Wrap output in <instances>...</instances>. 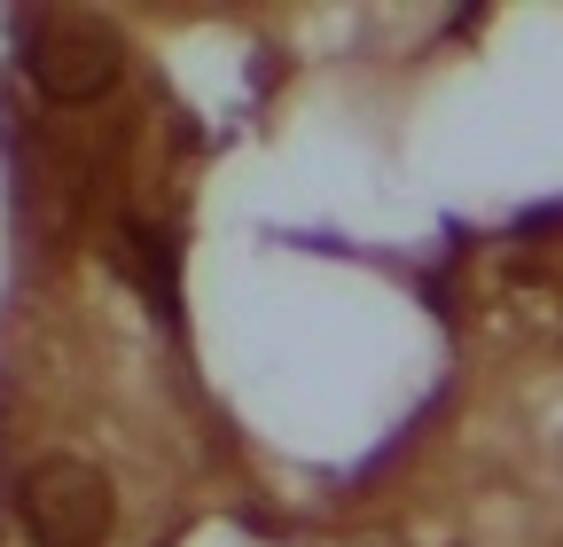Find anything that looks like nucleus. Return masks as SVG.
<instances>
[{
  "mask_svg": "<svg viewBox=\"0 0 563 547\" xmlns=\"http://www.w3.org/2000/svg\"><path fill=\"white\" fill-rule=\"evenodd\" d=\"M16 516L40 547H102L110 532V477L79 454H47L24 469L16 485Z\"/></svg>",
  "mask_w": 563,
  "mask_h": 547,
  "instance_id": "f257e3e1",
  "label": "nucleus"
},
{
  "mask_svg": "<svg viewBox=\"0 0 563 547\" xmlns=\"http://www.w3.org/2000/svg\"><path fill=\"white\" fill-rule=\"evenodd\" d=\"M24 71L47 102L79 110V102H102L118 87V40L95 24V16H40L24 32Z\"/></svg>",
  "mask_w": 563,
  "mask_h": 547,
  "instance_id": "f03ea898",
  "label": "nucleus"
}]
</instances>
